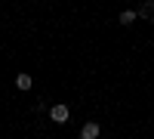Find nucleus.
<instances>
[{
    "mask_svg": "<svg viewBox=\"0 0 154 139\" xmlns=\"http://www.w3.org/2000/svg\"><path fill=\"white\" fill-rule=\"evenodd\" d=\"M49 118H53V124H68L71 108H68L65 102H59V105H53V108H49Z\"/></svg>",
    "mask_w": 154,
    "mask_h": 139,
    "instance_id": "nucleus-1",
    "label": "nucleus"
},
{
    "mask_svg": "<svg viewBox=\"0 0 154 139\" xmlns=\"http://www.w3.org/2000/svg\"><path fill=\"white\" fill-rule=\"evenodd\" d=\"M136 12H139V19H148V22H154V0H145V3L139 6Z\"/></svg>",
    "mask_w": 154,
    "mask_h": 139,
    "instance_id": "nucleus-3",
    "label": "nucleus"
},
{
    "mask_svg": "<svg viewBox=\"0 0 154 139\" xmlns=\"http://www.w3.org/2000/svg\"><path fill=\"white\" fill-rule=\"evenodd\" d=\"M99 136H102V127H99L96 121H86L83 127H80V139H99Z\"/></svg>",
    "mask_w": 154,
    "mask_h": 139,
    "instance_id": "nucleus-2",
    "label": "nucleus"
},
{
    "mask_svg": "<svg viewBox=\"0 0 154 139\" xmlns=\"http://www.w3.org/2000/svg\"><path fill=\"white\" fill-rule=\"evenodd\" d=\"M31 84H34L31 74H16V87L19 90H31Z\"/></svg>",
    "mask_w": 154,
    "mask_h": 139,
    "instance_id": "nucleus-4",
    "label": "nucleus"
},
{
    "mask_svg": "<svg viewBox=\"0 0 154 139\" xmlns=\"http://www.w3.org/2000/svg\"><path fill=\"white\" fill-rule=\"evenodd\" d=\"M136 19H139V12H136V9H123V12H120V25H133Z\"/></svg>",
    "mask_w": 154,
    "mask_h": 139,
    "instance_id": "nucleus-5",
    "label": "nucleus"
}]
</instances>
